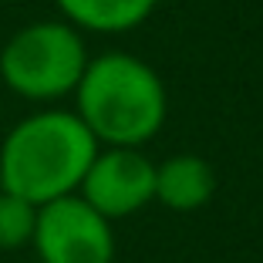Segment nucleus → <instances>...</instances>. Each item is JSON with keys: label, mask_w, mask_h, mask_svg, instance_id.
<instances>
[{"label": "nucleus", "mask_w": 263, "mask_h": 263, "mask_svg": "<svg viewBox=\"0 0 263 263\" xmlns=\"http://www.w3.org/2000/svg\"><path fill=\"white\" fill-rule=\"evenodd\" d=\"M165 111V85L152 64L125 51L88 58L74 88V115L98 145L142 148L159 135Z\"/></svg>", "instance_id": "f03ea898"}, {"label": "nucleus", "mask_w": 263, "mask_h": 263, "mask_svg": "<svg viewBox=\"0 0 263 263\" xmlns=\"http://www.w3.org/2000/svg\"><path fill=\"white\" fill-rule=\"evenodd\" d=\"M88 68V47L68 21H34L0 47V81L24 101H58L74 95Z\"/></svg>", "instance_id": "7ed1b4c3"}, {"label": "nucleus", "mask_w": 263, "mask_h": 263, "mask_svg": "<svg viewBox=\"0 0 263 263\" xmlns=\"http://www.w3.org/2000/svg\"><path fill=\"white\" fill-rule=\"evenodd\" d=\"M61 21L91 34H125L152 17L159 0H54Z\"/></svg>", "instance_id": "0eeeda50"}, {"label": "nucleus", "mask_w": 263, "mask_h": 263, "mask_svg": "<svg viewBox=\"0 0 263 263\" xmlns=\"http://www.w3.org/2000/svg\"><path fill=\"white\" fill-rule=\"evenodd\" d=\"M78 196L111 223L135 216L155 199V162H148L142 148L101 145L78 186Z\"/></svg>", "instance_id": "39448f33"}, {"label": "nucleus", "mask_w": 263, "mask_h": 263, "mask_svg": "<svg viewBox=\"0 0 263 263\" xmlns=\"http://www.w3.org/2000/svg\"><path fill=\"white\" fill-rule=\"evenodd\" d=\"M98 148L74 111L41 108L21 118L0 142V189H10L34 206L71 196Z\"/></svg>", "instance_id": "f257e3e1"}, {"label": "nucleus", "mask_w": 263, "mask_h": 263, "mask_svg": "<svg viewBox=\"0 0 263 263\" xmlns=\"http://www.w3.org/2000/svg\"><path fill=\"white\" fill-rule=\"evenodd\" d=\"M34 226H37V206L10 189H0V250L31 247Z\"/></svg>", "instance_id": "6e6552de"}, {"label": "nucleus", "mask_w": 263, "mask_h": 263, "mask_svg": "<svg viewBox=\"0 0 263 263\" xmlns=\"http://www.w3.org/2000/svg\"><path fill=\"white\" fill-rule=\"evenodd\" d=\"M216 193V172L199 155H172L155 165V199L176 213H193Z\"/></svg>", "instance_id": "423d86ee"}, {"label": "nucleus", "mask_w": 263, "mask_h": 263, "mask_svg": "<svg viewBox=\"0 0 263 263\" xmlns=\"http://www.w3.org/2000/svg\"><path fill=\"white\" fill-rule=\"evenodd\" d=\"M31 247L41 263H111L115 233L111 219H105L78 193H71L37 206Z\"/></svg>", "instance_id": "20e7f679"}]
</instances>
